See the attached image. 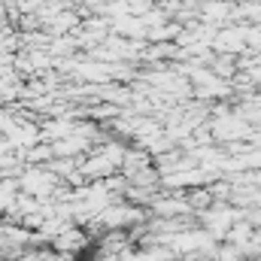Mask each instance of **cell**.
<instances>
[{
  "mask_svg": "<svg viewBox=\"0 0 261 261\" xmlns=\"http://www.w3.org/2000/svg\"><path fill=\"white\" fill-rule=\"evenodd\" d=\"M52 246H55L61 255H73V252H79V249L88 246V234H85L82 228H67V231H61V234L52 240Z\"/></svg>",
  "mask_w": 261,
  "mask_h": 261,
  "instance_id": "1",
  "label": "cell"
},
{
  "mask_svg": "<svg viewBox=\"0 0 261 261\" xmlns=\"http://www.w3.org/2000/svg\"><path fill=\"white\" fill-rule=\"evenodd\" d=\"M213 261H243V255H240L237 246H231V243H219L216 252H213Z\"/></svg>",
  "mask_w": 261,
  "mask_h": 261,
  "instance_id": "2",
  "label": "cell"
}]
</instances>
